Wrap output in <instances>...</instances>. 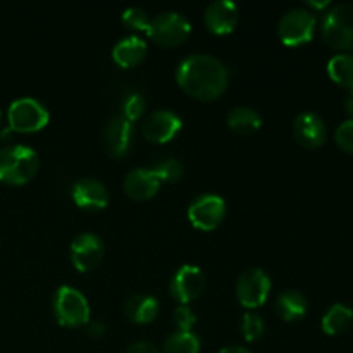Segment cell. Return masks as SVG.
Listing matches in <instances>:
<instances>
[{
  "mask_svg": "<svg viewBox=\"0 0 353 353\" xmlns=\"http://www.w3.org/2000/svg\"><path fill=\"white\" fill-rule=\"evenodd\" d=\"M176 79L188 95L210 102L226 92L230 72L219 59L207 54H193L179 62Z\"/></svg>",
  "mask_w": 353,
  "mask_h": 353,
  "instance_id": "cell-1",
  "label": "cell"
},
{
  "mask_svg": "<svg viewBox=\"0 0 353 353\" xmlns=\"http://www.w3.org/2000/svg\"><path fill=\"white\" fill-rule=\"evenodd\" d=\"M40 168L38 154L26 145H9L0 148V181L6 185H26Z\"/></svg>",
  "mask_w": 353,
  "mask_h": 353,
  "instance_id": "cell-2",
  "label": "cell"
},
{
  "mask_svg": "<svg viewBox=\"0 0 353 353\" xmlns=\"http://www.w3.org/2000/svg\"><path fill=\"white\" fill-rule=\"evenodd\" d=\"M323 38L330 47L353 52V6L340 3L324 16Z\"/></svg>",
  "mask_w": 353,
  "mask_h": 353,
  "instance_id": "cell-3",
  "label": "cell"
},
{
  "mask_svg": "<svg viewBox=\"0 0 353 353\" xmlns=\"http://www.w3.org/2000/svg\"><path fill=\"white\" fill-rule=\"evenodd\" d=\"M7 119H9V130L17 133H34L47 126L50 116L47 107L41 102L31 97H21L9 105Z\"/></svg>",
  "mask_w": 353,
  "mask_h": 353,
  "instance_id": "cell-4",
  "label": "cell"
},
{
  "mask_svg": "<svg viewBox=\"0 0 353 353\" xmlns=\"http://www.w3.org/2000/svg\"><path fill=\"white\" fill-rule=\"evenodd\" d=\"M52 307L61 326L78 327L90 323V305L85 295L71 286H61L55 292Z\"/></svg>",
  "mask_w": 353,
  "mask_h": 353,
  "instance_id": "cell-5",
  "label": "cell"
},
{
  "mask_svg": "<svg viewBox=\"0 0 353 353\" xmlns=\"http://www.w3.org/2000/svg\"><path fill=\"white\" fill-rule=\"evenodd\" d=\"M192 24L183 14L168 10L152 17L147 33L152 40L162 47H176L188 38Z\"/></svg>",
  "mask_w": 353,
  "mask_h": 353,
  "instance_id": "cell-6",
  "label": "cell"
},
{
  "mask_svg": "<svg viewBox=\"0 0 353 353\" xmlns=\"http://www.w3.org/2000/svg\"><path fill=\"white\" fill-rule=\"evenodd\" d=\"M316 31V16L307 9H293L281 17L278 26L279 38L288 47L309 43Z\"/></svg>",
  "mask_w": 353,
  "mask_h": 353,
  "instance_id": "cell-7",
  "label": "cell"
},
{
  "mask_svg": "<svg viewBox=\"0 0 353 353\" xmlns=\"http://www.w3.org/2000/svg\"><path fill=\"white\" fill-rule=\"evenodd\" d=\"M271 293V279L268 272L259 268H250L238 278L236 296L247 309H257L264 305Z\"/></svg>",
  "mask_w": 353,
  "mask_h": 353,
  "instance_id": "cell-8",
  "label": "cell"
},
{
  "mask_svg": "<svg viewBox=\"0 0 353 353\" xmlns=\"http://www.w3.org/2000/svg\"><path fill=\"white\" fill-rule=\"evenodd\" d=\"M224 216H226V202L219 195L212 193L199 196L188 207V219L196 230H216L223 223Z\"/></svg>",
  "mask_w": 353,
  "mask_h": 353,
  "instance_id": "cell-9",
  "label": "cell"
},
{
  "mask_svg": "<svg viewBox=\"0 0 353 353\" xmlns=\"http://www.w3.org/2000/svg\"><path fill=\"white\" fill-rule=\"evenodd\" d=\"M181 119L168 109L154 110L148 114L141 126V133L152 143H168L181 131Z\"/></svg>",
  "mask_w": 353,
  "mask_h": 353,
  "instance_id": "cell-10",
  "label": "cell"
},
{
  "mask_svg": "<svg viewBox=\"0 0 353 353\" xmlns=\"http://www.w3.org/2000/svg\"><path fill=\"white\" fill-rule=\"evenodd\" d=\"M103 241L93 233H81L71 243V261L81 272H88L100 264L103 257Z\"/></svg>",
  "mask_w": 353,
  "mask_h": 353,
  "instance_id": "cell-11",
  "label": "cell"
},
{
  "mask_svg": "<svg viewBox=\"0 0 353 353\" xmlns=\"http://www.w3.org/2000/svg\"><path fill=\"white\" fill-rule=\"evenodd\" d=\"M203 288H205V276L195 265H183L172 276L171 295L181 305H186V303L199 299Z\"/></svg>",
  "mask_w": 353,
  "mask_h": 353,
  "instance_id": "cell-12",
  "label": "cell"
},
{
  "mask_svg": "<svg viewBox=\"0 0 353 353\" xmlns=\"http://www.w3.org/2000/svg\"><path fill=\"white\" fill-rule=\"evenodd\" d=\"M131 143H133V124L123 114L110 117L103 128V145L107 152L114 159H121L130 152Z\"/></svg>",
  "mask_w": 353,
  "mask_h": 353,
  "instance_id": "cell-13",
  "label": "cell"
},
{
  "mask_svg": "<svg viewBox=\"0 0 353 353\" xmlns=\"http://www.w3.org/2000/svg\"><path fill=\"white\" fill-rule=\"evenodd\" d=\"M240 19V10L238 6L231 0H216L209 3L203 14V21L210 33L214 34H228L236 28Z\"/></svg>",
  "mask_w": 353,
  "mask_h": 353,
  "instance_id": "cell-14",
  "label": "cell"
},
{
  "mask_svg": "<svg viewBox=\"0 0 353 353\" xmlns=\"http://www.w3.org/2000/svg\"><path fill=\"white\" fill-rule=\"evenodd\" d=\"M293 134L302 147L317 148L326 141L327 128L319 114L302 112L293 121Z\"/></svg>",
  "mask_w": 353,
  "mask_h": 353,
  "instance_id": "cell-15",
  "label": "cell"
},
{
  "mask_svg": "<svg viewBox=\"0 0 353 353\" xmlns=\"http://www.w3.org/2000/svg\"><path fill=\"white\" fill-rule=\"evenodd\" d=\"M72 200L81 209L102 210L109 203V190L99 179L85 178L72 188Z\"/></svg>",
  "mask_w": 353,
  "mask_h": 353,
  "instance_id": "cell-16",
  "label": "cell"
},
{
  "mask_svg": "<svg viewBox=\"0 0 353 353\" xmlns=\"http://www.w3.org/2000/svg\"><path fill=\"white\" fill-rule=\"evenodd\" d=\"M159 188H161V181L152 172V169H133L124 178V192L133 200L143 202V200L152 199L159 192Z\"/></svg>",
  "mask_w": 353,
  "mask_h": 353,
  "instance_id": "cell-17",
  "label": "cell"
},
{
  "mask_svg": "<svg viewBox=\"0 0 353 353\" xmlns=\"http://www.w3.org/2000/svg\"><path fill=\"white\" fill-rule=\"evenodd\" d=\"M147 54V43L138 37H128L117 41L112 48V59L121 68H133L140 64Z\"/></svg>",
  "mask_w": 353,
  "mask_h": 353,
  "instance_id": "cell-18",
  "label": "cell"
},
{
  "mask_svg": "<svg viewBox=\"0 0 353 353\" xmlns=\"http://www.w3.org/2000/svg\"><path fill=\"white\" fill-rule=\"evenodd\" d=\"M124 314L131 323L148 324L157 317L159 302L150 295H133L124 302Z\"/></svg>",
  "mask_w": 353,
  "mask_h": 353,
  "instance_id": "cell-19",
  "label": "cell"
},
{
  "mask_svg": "<svg viewBox=\"0 0 353 353\" xmlns=\"http://www.w3.org/2000/svg\"><path fill=\"white\" fill-rule=\"evenodd\" d=\"M307 310H309L307 299L295 290H288L276 299V312L286 323L300 321L305 316Z\"/></svg>",
  "mask_w": 353,
  "mask_h": 353,
  "instance_id": "cell-20",
  "label": "cell"
},
{
  "mask_svg": "<svg viewBox=\"0 0 353 353\" xmlns=\"http://www.w3.org/2000/svg\"><path fill=\"white\" fill-rule=\"evenodd\" d=\"M228 126L238 134H252L262 126V117L250 107H234L228 114Z\"/></svg>",
  "mask_w": 353,
  "mask_h": 353,
  "instance_id": "cell-21",
  "label": "cell"
},
{
  "mask_svg": "<svg viewBox=\"0 0 353 353\" xmlns=\"http://www.w3.org/2000/svg\"><path fill=\"white\" fill-rule=\"evenodd\" d=\"M353 321V310L343 303H334L323 317V331L330 336L345 333Z\"/></svg>",
  "mask_w": 353,
  "mask_h": 353,
  "instance_id": "cell-22",
  "label": "cell"
},
{
  "mask_svg": "<svg viewBox=\"0 0 353 353\" xmlns=\"http://www.w3.org/2000/svg\"><path fill=\"white\" fill-rule=\"evenodd\" d=\"M327 74L336 85L353 90V55L338 54L327 62Z\"/></svg>",
  "mask_w": 353,
  "mask_h": 353,
  "instance_id": "cell-23",
  "label": "cell"
},
{
  "mask_svg": "<svg viewBox=\"0 0 353 353\" xmlns=\"http://www.w3.org/2000/svg\"><path fill=\"white\" fill-rule=\"evenodd\" d=\"M200 340L195 333L176 331L165 340L164 353H199Z\"/></svg>",
  "mask_w": 353,
  "mask_h": 353,
  "instance_id": "cell-24",
  "label": "cell"
},
{
  "mask_svg": "<svg viewBox=\"0 0 353 353\" xmlns=\"http://www.w3.org/2000/svg\"><path fill=\"white\" fill-rule=\"evenodd\" d=\"M152 172L157 176V179L161 183H176L181 179L183 165L178 159L165 157L154 165Z\"/></svg>",
  "mask_w": 353,
  "mask_h": 353,
  "instance_id": "cell-25",
  "label": "cell"
},
{
  "mask_svg": "<svg viewBox=\"0 0 353 353\" xmlns=\"http://www.w3.org/2000/svg\"><path fill=\"white\" fill-rule=\"evenodd\" d=\"M265 330L264 319L254 312H247L241 317V334L247 341H255L262 336Z\"/></svg>",
  "mask_w": 353,
  "mask_h": 353,
  "instance_id": "cell-26",
  "label": "cell"
},
{
  "mask_svg": "<svg viewBox=\"0 0 353 353\" xmlns=\"http://www.w3.org/2000/svg\"><path fill=\"white\" fill-rule=\"evenodd\" d=\"M145 109H147V100L140 93H130L126 99L123 100V116L126 117L130 123L140 119L143 116Z\"/></svg>",
  "mask_w": 353,
  "mask_h": 353,
  "instance_id": "cell-27",
  "label": "cell"
},
{
  "mask_svg": "<svg viewBox=\"0 0 353 353\" xmlns=\"http://www.w3.org/2000/svg\"><path fill=\"white\" fill-rule=\"evenodd\" d=\"M123 23L131 30L147 31L148 24H150V17H148L147 10L143 7H128L123 12Z\"/></svg>",
  "mask_w": 353,
  "mask_h": 353,
  "instance_id": "cell-28",
  "label": "cell"
},
{
  "mask_svg": "<svg viewBox=\"0 0 353 353\" xmlns=\"http://www.w3.org/2000/svg\"><path fill=\"white\" fill-rule=\"evenodd\" d=\"M196 323V316L188 305H179L174 310V324L181 333H190Z\"/></svg>",
  "mask_w": 353,
  "mask_h": 353,
  "instance_id": "cell-29",
  "label": "cell"
},
{
  "mask_svg": "<svg viewBox=\"0 0 353 353\" xmlns=\"http://www.w3.org/2000/svg\"><path fill=\"white\" fill-rule=\"evenodd\" d=\"M336 143L348 154H353V119L341 123L336 130Z\"/></svg>",
  "mask_w": 353,
  "mask_h": 353,
  "instance_id": "cell-30",
  "label": "cell"
},
{
  "mask_svg": "<svg viewBox=\"0 0 353 353\" xmlns=\"http://www.w3.org/2000/svg\"><path fill=\"white\" fill-rule=\"evenodd\" d=\"M124 353H161L155 345L148 343V341H137V343L130 345Z\"/></svg>",
  "mask_w": 353,
  "mask_h": 353,
  "instance_id": "cell-31",
  "label": "cell"
},
{
  "mask_svg": "<svg viewBox=\"0 0 353 353\" xmlns=\"http://www.w3.org/2000/svg\"><path fill=\"white\" fill-rule=\"evenodd\" d=\"M105 326H103L102 323H99V321H93V323H90L88 326V336L90 338H102L103 334H105Z\"/></svg>",
  "mask_w": 353,
  "mask_h": 353,
  "instance_id": "cell-32",
  "label": "cell"
},
{
  "mask_svg": "<svg viewBox=\"0 0 353 353\" xmlns=\"http://www.w3.org/2000/svg\"><path fill=\"white\" fill-rule=\"evenodd\" d=\"M343 105H345V110H347L348 116H352V119H353V90H348V93L345 95Z\"/></svg>",
  "mask_w": 353,
  "mask_h": 353,
  "instance_id": "cell-33",
  "label": "cell"
},
{
  "mask_svg": "<svg viewBox=\"0 0 353 353\" xmlns=\"http://www.w3.org/2000/svg\"><path fill=\"white\" fill-rule=\"evenodd\" d=\"M217 353H252V352H248L247 348L243 347H226V348H221Z\"/></svg>",
  "mask_w": 353,
  "mask_h": 353,
  "instance_id": "cell-34",
  "label": "cell"
},
{
  "mask_svg": "<svg viewBox=\"0 0 353 353\" xmlns=\"http://www.w3.org/2000/svg\"><path fill=\"white\" fill-rule=\"evenodd\" d=\"M327 3H330V2H327V0H326V2H310V6L317 7V9H323V7H326Z\"/></svg>",
  "mask_w": 353,
  "mask_h": 353,
  "instance_id": "cell-35",
  "label": "cell"
},
{
  "mask_svg": "<svg viewBox=\"0 0 353 353\" xmlns=\"http://www.w3.org/2000/svg\"><path fill=\"white\" fill-rule=\"evenodd\" d=\"M0 123H2V112H0Z\"/></svg>",
  "mask_w": 353,
  "mask_h": 353,
  "instance_id": "cell-36",
  "label": "cell"
}]
</instances>
